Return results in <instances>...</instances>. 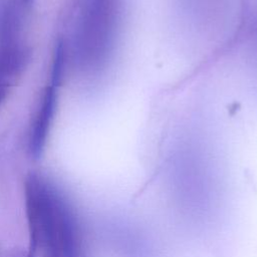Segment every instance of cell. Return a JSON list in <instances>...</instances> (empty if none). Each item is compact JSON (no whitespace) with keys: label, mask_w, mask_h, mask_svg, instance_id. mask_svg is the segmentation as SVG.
Returning a JSON list of instances; mask_svg holds the SVG:
<instances>
[{"label":"cell","mask_w":257,"mask_h":257,"mask_svg":"<svg viewBox=\"0 0 257 257\" xmlns=\"http://www.w3.org/2000/svg\"><path fill=\"white\" fill-rule=\"evenodd\" d=\"M119 8L120 0H85L80 39L84 59L89 64H101L110 53Z\"/></svg>","instance_id":"cell-2"},{"label":"cell","mask_w":257,"mask_h":257,"mask_svg":"<svg viewBox=\"0 0 257 257\" xmlns=\"http://www.w3.org/2000/svg\"><path fill=\"white\" fill-rule=\"evenodd\" d=\"M63 63H64V53H63V47L61 43H58L55 54H54V60H53V66H52V84L53 86L58 85L62 78L63 73Z\"/></svg>","instance_id":"cell-4"},{"label":"cell","mask_w":257,"mask_h":257,"mask_svg":"<svg viewBox=\"0 0 257 257\" xmlns=\"http://www.w3.org/2000/svg\"><path fill=\"white\" fill-rule=\"evenodd\" d=\"M27 210L33 250L41 257H59L62 230L58 207L35 176L27 182Z\"/></svg>","instance_id":"cell-1"},{"label":"cell","mask_w":257,"mask_h":257,"mask_svg":"<svg viewBox=\"0 0 257 257\" xmlns=\"http://www.w3.org/2000/svg\"><path fill=\"white\" fill-rule=\"evenodd\" d=\"M55 86H48L42 98L41 106L38 109L34 123L30 134V151L31 154L37 158L40 156L45 144L46 136L48 133L49 124L52 119V115L55 109L56 93Z\"/></svg>","instance_id":"cell-3"}]
</instances>
